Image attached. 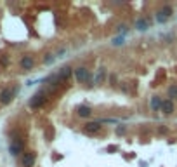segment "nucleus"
Masks as SVG:
<instances>
[{"label": "nucleus", "mask_w": 177, "mask_h": 167, "mask_svg": "<svg viewBox=\"0 0 177 167\" xmlns=\"http://www.w3.org/2000/svg\"><path fill=\"white\" fill-rule=\"evenodd\" d=\"M16 93H18V87H5L4 91L0 93V103H2V105H9L14 99Z\"/></svg>", "instance_id": "obj_1"}, {"label": "nucleus", "mask_w": 177, "mask_h": 167, "mask_svg": "<svg viewBox=\"0 0 177 167\" xmlns=\"http://www.w3.org/2000/svg\"><path fill=\"white\" fill-rule=\"evenodd\" d=\"M82 131H84L85 134H88V136L97 134V132L101 131V122H88V124H85V125H84Z\"/></svg>", "instance_id": "obj_2"}, {"label": "nucleus", "mask_w": 177, "mask_h": 167, "mask_svg": "<svg viewBox=\"0 0 177 167\" xmlns=\"http://www.w3.org/2000/svg\"><path fill=\"white\" fill-rule=\"evenodd\" d=\"M75 79L78 80L80 84H85L90 80V75H88V70L87 68H76L75 70Z\"/></svg>", "instance_id": "obj_3"}, {"label": "nucleus", "mask_w": 177, "mask_h": 167, "mask_svg": "<svg viewBox=\"0 0 177 167\" xmlns=\"http://www.w3.org/2000/svg\"><path fill=\"white\" fill-rule=\"evenodd\" d=\"M21 164H23V167H33V165H35V153H33V151H26V153H23Z\"/></svg>", "instance_id": "obj_4"}, {"label": "nucleus", "mask_w": 177, "mask_h": 167, "mask_svg": "<svg viewBox=\"0 0 177 167\" xmlns=\"http://www.w3.org/2000/svg\"><path fill=\"white\" fill-rule=\"evenodd\" d=\"M45 99H47V97H45V94L44 93H40V94H35V96L31 97V101H30V106L31 108H40V106L44 105L45 103Z\"/></svg>", "instance_id": "obj_5"}, {"label": "nucleus", "mask_w": 177, "mask_h": 167, "mask_svg": "<svg viewBox=\"0 0 177 167\" xmlns=\"http://www.w3.org/2000/svg\"><path fill=\"white\" fill-rule=\"evenodd\" d=\"M9 151H11V155L18 157V155L23 151V141H12L11 146H9Z\"/></svg>", "instance_id": "obj_6"}, {"label": "nucleus", "mask_w": 177, "mask_h": 167, "mask_svg": "<svg viewBox=\"0 0 177 167\" xmlns=\"http://www.w3.org/2000/svg\"><path fill=\"white\" fill-rule=\"evenodd\" d=\"M160 110L163 111L165 115H172L174 113V101L172 99H165L163 103H162V108Z\"/></svg>", "instance_id": "obj_7"}, {"label": "nucleus", "mask_w": 177, "mask_h": 167, "mask_svg": "<svg viewBox=\"0 0 177 167\" xmlns=\"http://www.w3.org/2000/svg\"><path fill=\"white\" fill-rule=\"evenodd\" d=\"M33 65H35V61H33V57L31 56H23L21 57V68L23 70H31Z\"/></svg>", "instance_id": "obj_8"}, {"label": "nucleus", "mask_w": 177, "mask_h": 167, "mask_svg": "<svg viewBox=\"0 0 177 167\" xmlns=\"http://www.w3.org/2000/svg\"><path fill=\"white\" fill-rule=\"evenodd\" d=\"M76 113H78L80 117H84V119H87V117H90V115H92V110H90L88 106L82 105V106H78V108H76Z\"/></svg>", "instance_id": "obj_9"}, {"label": "nucleus", "mask_w": 177, "mask_h": 167, "mask_svg": "<svg viewBox=\"0 0 177 167\" xmlns=\"http://www.w3.org/2000/svg\"><path fill=\"white\" fill-rule=\"evenodd\" d=\"M136 28H137L139 31H144V30L149 28V23H148L146 19H137V21H136Z\"/></svg>", "instance_id": "obj_10"}, {"label": "nucleus", "mask_w": 177, "mask_h": 167, "mask_svg": "<svg viewBox=\"0 0 177 167\" xmlns=\"http://www.w3.org/2000/svg\"><path fill=\"white\" fill-rule=\"evenodd\" d=\"M71 77V68L70 66H63L59 71V79H70Z\"/></svg>", "instance_id": "obj_11"}, {"label": "nucleus", "mask_w": 177, "mask_h": 167, "mask_svg": "<svg viewBox=\"0 0 177 167\" xmlns=\"http://www.w3.org/2000/svg\"><path fill=\"white\" fill-rule=\"evenodd\" d=\"M162 103H163V99H160V96H155L151 99V108H153V110H160V108H162Z\"/></svg>", "instance_id": "obj_12"}, {"label": "nucleus", "mask_w": 177, "mask_h": 167, "mask_svg": "<svg viewBox=\"0 0 177 167\" xmlns=\"http://www.w3.org/2000/svg\"><path fill=\"white\" fill-rule=\"evenodd\" d=\"M104 79H106V71H104V68H101V70L97 71V75H96L94 82H96V84H102V82H104Z\"/></svg>", "instance_id": "obj_13"}, {"label": "nucleus", "mask_w": 177, "mask_h": 167, "mask_svg": "<svg viewBox=\"0 0 177 167\" xmlns=\"http://www.w3.org/2000/svg\"><path fill=\"white\" fill-rule=\"evenodd\" d=\"M160 14H162V16L167 19V18H170V14H172V9H170V7H163V9L160 11Z\"/></svg>", "instance_id": "obj_14"}, {"label": "nucleus", "mask_w": 177, "mask_h": 167, "mask_svg": "<svg viewBox=\"0 0 177 167\" xmlns=\"http://www.w3.org/2000/svg\"><path fill=\"white\" fill-rule=\"evenodd\" d=\"M168 96H170V97H177V85H172V87L168 89Z\"/></svg>", "instance_id": "obj_15"}, {"label": "nucleus", "mask_w": 177, "mask_h": 167, "mask_svg": "<svg viewBox=\"0 0 177 167\" xmlns=\"http://www.w3.org/2000/svg\"><path fill=\"white\" fill-rule=\"evenodd\" d=\"M118 44H123V37H122V38L118 37V38H115V40H113V45H118Z\"/></svg>", "instance_id": "obj_16"}]
</instances>
